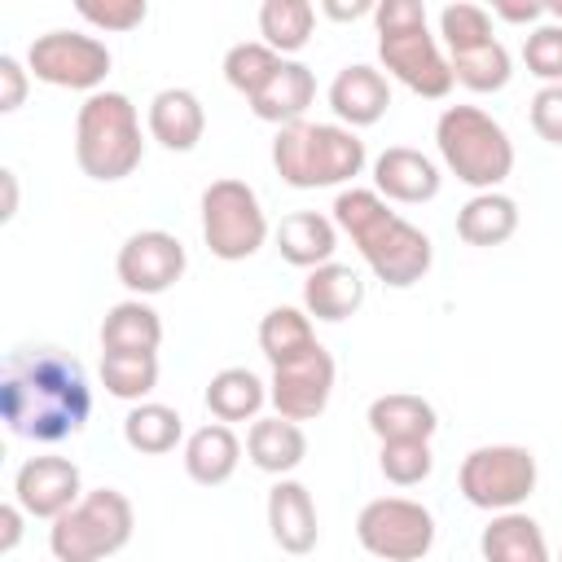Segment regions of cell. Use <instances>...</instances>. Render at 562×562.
<instances>
[{"label": "cell", "instance_id": "13", "mask_svg": "<svg viewBox=\"0 0 562 562\" xmlns=\"http://www.w3.org/2000/svg\"><path fill=\"white\" fill-rule=\"evenodd\" d=\"M334 378H338L334 356L325 347H312L307 356L272 369V378H268V404L285 422H312V417H321L329 408Z\"/></svg>", "mask_w": 562, "mask_h": 562}, {"label": "cell", "instance_id": "32", "mask_svg": "<svg viewBox=\"0 0 562 562\" xmlns=\"http://www.w3.org/2000/svg\"><path fill=\"white\" fill-rule=\"evenodd\" d=\"M101 386L114 400L140 404L158 386V351H101Z\"/></svg>", "mask_w": 562, "mask_h": 562}, {"label": "cell", "instance_id": "18", "mask_svg": "<svg viewBox=\"0 0 562 562\" xmlns=\"http://www.w3.org/2000/svg\"><path fill=\"white\" fill-rule=\"evenodd\" d=\"M145 127H149V140H158L162 149L189 154L206 132V110H202L198 92L162 88V92H154V101L145 110Z\"/></svg>", "mask_w": 562, "mask_h": 562}, {"label": "cell", "instance_id": "45", "mask_svg": "<svg viewBox=\"0 0 562 562\" xmlns=\"http://www.w3.org/2000/svg\"><path fill=\"white\" fill-rule=\"evenodd\" d=\"M0 184H4V211H0V220H13L18 215V176L4 167L0 171Z\"/></svg>", "mask_w": 562, "mask_h": 562}, {"label": "cell", "instance_id": "8", "mask_svg": "<svg viewBox=\"0 0 562 562\" xmlns=\"http://www.w3.org/2000/svg\"><path fill=\"white\" fill-rule=\"evenodd\" d=\"M540 483V465L531 457V448L522 443H483L470 448L461 470H457V487L474 509L487 514H509L518 509Z\"/></svg>", "mask_w": 562, "mask_h": 562}, {"label": "cell", "instance_id": "2", "mask_svg": "<svg viewBox=\"0 0 562 562\" xmlns=\"http://www.w3.org/2000/svg\"><path fill=\"white\" fill-rule=\"evenodd\" d=\"M329 211H334L338 233L351 237V246L360 250V259L369 263V272L382 285L408 290V285H417L430 272L435 241L417 224H408L404 215H395L391 202L378 189H360V184L338 189V198H334Z\"/></svg>", "mask_w": 562, "mask_h": 562}, {"label": "cell", "instance_id": "35", "mask_svg": "<svg viewBox=\"0 0 562 562\" xmlns=\"http://www.w3.org/2000/svg\"><path fill=\"white\" fill-rule=\"evenodd\" d=\"M496 40L492 35V13L483 4H470V0H457V4H443L439 9V44L452 53H465V48H479Z\"/></svg>", "mask_w": 562, "mask_h": 562}, {"label": "cell", "instance_id": "5", "mask_svg": "<svg viewBox=\"0 0 562 562\" xmlns=\"http://www.w3.org/2000/svg\"><path fill=\"white\" fill-rule=\"evenodd\" d=\"M435 145H439L443 167L474 193L501 189L514 171L509 132L479 105H443V114L435 123Z\"/></svg>", "mask_w": 562, "mask_h": 562}, {"label": "cell", "instance_id": "40", "mask_svg": "<svg viewBox=\"0 0 562 562\" xmlns=\"http://www.w3.org/2000/svg\"><path fill=\"white\" fill-rule=\"evenodd\" d=\"M26 83H31V70H26L13 53H0V114L22 110V101H26Z\"/></svg>", "mask_w": 562, "mask_h": 562}, {"label": "cell", "instance_id": "23", "mask_svg": "<svg viewBox=\"0 0 562 562\" xmlns=\"http://www.w3.org/2000/svg\"><path fill=\"white\" fill-rule=\"evenodd\" d=\"M369 430L378 435V443H395V439H435L439 430V413L426 395L413 391H386L369 404L364 413Z\"/></svg>", "mask_w": 562, "mask_h": 562}, {"label": "cell", "instance_id": "36", "mask_svg": "<svg viewBox=\"0 0 562 562\" xmlns=\"http://www.w3.org/2000/svg\"><path fill=\"white\" fill-rule=\"evenodd\" d=\"M378 470L386 483L395 487H417L430 479L435 470V452H430V439H395V443H382L378 448Z\"/></svg>", "mask_w": 562, "mask_h": 562}, {"label": "cell", "instance_id": "17", "mask_svg": "<svg viewBox=\"0 0 562 562\" xmlns=\"http://www.w3.org/2000/svg\"><path fill=\"white\" fill-rule=\"evenodd\" d=\"M325 97H329L334 119L356 132V127H373V123L386 114V105H391V83H386V75H382L378 66L351 61V66H342V70L334 75V83H329Z\"/></svg>", "mask_w": 562, "mask_h": 562}, {"label": "cell", "instance_id": "22", "mask_svg": "<svg viewBox=\"0 0 562 562\" xmlns=\"http://www.w3.org/2000/svg\"><path fill=\"white\" fill-rule=\"evenodd\" d=\"M272 237H277L281 259L307 272L321 263H334V250H338V224L334 215H321V211H290Z\"/></svg>", "mask_w": 562, "mask_h": 562}, {"label": "cell", "instance_id": "26", "mask_svg": "<svg viewBox=\"0 0 562 562\" xmlns=\"http://www.w3.org/2000/svg\"><path fill=\"white\" fill-rule=\"evenodd\" d=\"M202 400H206L211 417L224 422V426H233V422H255V417L263 413V404H268V382H263L255 369H246V364H228V369H220V373L206 382Z\"/></svg>", "mask_w": 562, "mask_h": 562}, {"label": "cell", "instance_id": "21", "mask_svg": "<svg viewBox=\"0 0 562 562\" xmlns=\"http://www.w3.org/2000/svg\"><path fill=\"white\" fill-rule=\"evenodd\" d=\"M246 457L255 470L272 474V479H290L303 457H307V435L299 422H285V417H255L250 430H246Z\"/></svg>", "mask_w": 562, "mask_h": 562}, {"label": "cell", "instance_id": "14", "mask_svg": "<svg viewBox=\"0 0 562 562\" xmlns=\"http://www.w3.org/2000/svg\"><path fill=\"white\" fill-rule=\"evenodd\" d=\"M83 496V474L70 457H26L13 474V501L31 518H61Z\"/></svg>", "mask_w": 562, "mask_h": 562}, {"label": "cell", "instance_id": "44", "mask_svg": "<svg viewBox=\"0 0 562 562\" xmlns=\"http://www.w3.org/2000/svg\"><path fill=\"white\" fill-rule=\"evenodd\" d=\"M325 9V18H334V22H356V18H373V0H351V4H342V0H325L321 4Z\"/></svg>", "mask_w": 562, "mask_h": 562}, {"label": "cell", "instance_id": "6", "mask_svg": "<svg viewBox=\"0 0 562 562\" xmlns=\"http://www.w3.org/2000/svg\"><path fill=\"white\" fill-rule=\"evenodd\" d=\"M136 531V509L119 487H92L48 527V549L57 562H105L127 549Z\"/></svg>", "mask_w": 562, "mask_h": 562}, {"label": "cell", "instance_id": "27", "mask_svg": "<svg viewBox=\"0 0 562 562\" xmlns=\"http://www.w3.org/2000/svg\"><path fill=\"white\" fill-rule=\"evenodd\" d=\"M518 233V202L501 189L492 193H474L461 211H457V237L465 246H479V250H492V246H505L509 237Z\"/></svg>", "mask_w": 562, "mask_h": 562}, {"label": "cell", "instance_id": "38", "mask_svg": "<svg viewBox=\"0 0 562 562\" xmlns=\"http://www.w3.org/2000/svg\"><path fill=\"white\" fill-rule=\"evenodd\" d=\"M75 9L97 31H136L149 18V4L145 0H79Z\"/></svg>", "mask_w": 562, "mask_h": 562}, {"label": "cell", "instance_id": "29", "mask_svg": "<svg viewBox=\"0 0 562 562\" xmlns=\"http://www.w3.org/2000/svg\"><path fill=\"white\" fill-rule=\"evenodd\" d=\"M312 347H321V342H316L312 316H307L303 307L281 303V307H268V312H263V321H259V351L268 356L272 369H281V364L307 356Z\"/></svg>", "mask_w": 562, "mask_h": 562}, {"label": "cell", "instance_id": "11", "mask_svg": "<svg viewBox=\"0 0 562 562\" xmlns=\"http://www.w3.org/2000/svg\"><path fill=\"white\" fill-rule=\"evenodd\" d=\"M378 61L391 79H400L408 92L426 97V101H443L452 92V61L439 44V35H430L426 22L417 26H395V31H378Z\"/></svg>", "mask_w": 562, "mask_h": 562}, {"label": "cell", "instance_id": "46", "mask_svg": "<svg viewBox=\"0 0 562 562\" xmlns=\"http://www.w3.org/2000/svg\"><path fill=\"white\" fill-rule=\"evenodd\" d=\"M549 9V22H562V0H553V4H544Z\"/></svg>", "mask_w": 562, "mask_h": 562}, {"label": "cell", "instance_id": "7", "mask_svg": "<svg viewBox=\"0 0 562 562\" xmlns=\"http://www.w3.org/2000/svg\"><path fill=\"white\" fill-rule=\"evenodd\" d=\"M268 215L255 184L237 176H220L202 189V241L215 259L241 263L268 241Z\"/></svg>", "mask_w": 562, "mask_h": 562}, {"label": "cell", "instance_id": "37", "mask_svg": "<svg viewBox=\"0 0 562 562\" xmlns=\"http://www.w3.org/2000/svg\"><path fill=\"white\" fill-rule=\"evenodd\" d=\"M522 61L540 83H562V22H540L522 40Z\"/></svg>", "mask_w": 562, "mask_h": 562}, {"label": "cell", "instance_id": "1", "mask_svg": "<svg viewBox=\"0 0 562 562\" xmlns=\"http://www.w3.org/2000/svg\"><path fill=\"white\" fill-rule=\"evenodd\" d=\"M0 413L18 439L61 443L92 417V386L75 356L57 347H18L4 356Z\"/></svg>", "mask_w": 562, "mask_h": 562}, {"label": "cell", "instance_id": "16", "mask_svg": "<svg viewBox=\"0 0 562 562\" xmlns=\"http://www.w3.org/2000/svg\"><path fill=\"white\" fill-rule=\"evenodd\" d=\"M268 536L281 553H312L321 540V522H316V501L307 492V483L299 479H277L268 487Z\"/></svg>", "mask_w": 562, "mask_h": 562}, {"label": "cell", "instance_id": "42", "mask_svg": "<svg viewBox=\"0 0 562 562\" xmlns=\"http://www.w3.org/2000/svg\"><path fill=\"white\" fill-rule=\"evenodd\" d=\"M487 13L501 18V22H518V26H540L549 18L544 0H492Z\"/></svg>", "mask_w": 562, "mask_h": 562}, {"label": "cell", "instance_id": "28", "mask_svg": "<svg viewBox=\"0 0 562 562\" xmlns=\"http://www.w3.org/2000/svg\"><path fill=\"white\" fill-rule=\"evenodd\" d=\"M162 316L145 299H123L101 316V351H158Z\"/></svg>", "mask_w": 562, "mask_h": 562}, {"label": "cell", "instance_id": "47", "mask_svg": "<svg viewBox=\"0 0 562 562\" xmlns=\"http://www.w3.org/2000/svg\"><path fill=\"white\" fill-rule=\"evenodd\" d=\"M558 562H562V553H558Z\"/></svg>", "mask_w": 562, "mask_h": 562}, {"label": "cell", "instance_id": "30", "mask_svg": "<svg viewBox=\"0 0 562 562\" xmlns=\"http://www.w3.org/2000/svg\"><path fill=\"white\" fill-rule=\"evenodd\" d=\"M184 439V422L171 404L158 400H140L132 404V413L123 417V443L140 457H162Z\"/></svg>", "mask_w": 562, "mask_h": 562}, {"label": "cell", "instance_id": "4", "mask_svg": "<svg viewBox=\"0 0 562 562\" xmlns=\"http://www.w3.org/2000/svg\"><path fill=\"white\" fill-rule=\"evenodd\" d=\"M364 140L342 123H290L272 136V167L290 189H334L364 171Z\"/></svg>", "mask_w": 562, "mask_h": 562}, {"label": "cell", "instance_id": "33", "mask_svg": "<svg viewBox=\"0 0 562 562\" xmlns=\"http://www.w3.org/2000/svg\"><path fill=\"white\" fill-rule=\"evenodd\" d=\"M452 79L470 92H501L509 79H514V57L501 40H487L479 48H465V53H452Z\"/></svg>", "mask_w": 562, "mask_h": 562}, {"label": "cell", "instance_id": "24", "mask_svg": "<svg viewBox=\"0 0 562 562\" xmlns=\"http://www.w3.org/2000/svg\"><path fill=\"white\" fill-rule=\"evenodd\" d=\"M479 553H483V562H553L540 522L522 509L492 514V522L479 536Z\"/></svg>", "mask_w": 562, "mask_h": 562}, {"label": "cell", "instance_id": "10", "mask_svg": "<svg viewBox=\"0 0 562 562\" xmlns=\"http://www.w3.org/2000/svg\"><path fill=\"white\" fill-rule=\"evenodd\" d=\"M114 57L105 40L83 35V31H44L26 48V70L48 83V88H70V92H101Z\"/></svg>", "mask_w": 562, "mask_h": 562}, {"label": "cell", "instance_id": "20", "mask_svg": "<svg viewBox=\"0 0 562 562\" xmlns=\"http://www.w3.org/2000/svg\"><path fill=\"white\" fill-rule=\"evenodd\" d=\"M360 303H364V277L351 263H321L303 281V312L312 321L338 325V321L356 316Z\"/></svg>", "mask_w": 562, "mask_h": 562}, {"label": "cell", "instance_id": "9", "mask_svg": "<svg viewBox=\"0 0 562 562\" xmlns=\"http://www.w3.org/2000/svg\"><path fill=\"white\" fill-rule=\"evenodd\" d=\"M356 540L382 562H422L435 549V514L408 496H373L356 514Z\"/></svg>", "mask_w": 562, "mask_h": 562}, {"label": "cell", "instance_id": "25", "mask_svg": "<svg viewBox=\"0 0 562 562\" xmlns=\"http://www.w3.org/2000/svg\"><path fill=\"white\" fill-rule=\"evenodd\" d=\"M241 461V439L224 422H206L184 439V474L202 487H220L237 474Z\"/></svg>", "mask_w": 562, "mask_h": 562}, {"label": "cell", "instance_id": "19", "mask_svg": "<svg viewBox=\"0 0 562 562\" xmlns=\"http://www.w3.org/2000/svg\"><path fill=\"white\" fill-rule=\"evenodd\" d=\"M312 101H316V75L303 61L285 57L281 70L250 97V114L272 127H290V123H303Z\"/></svg>", "mask_w": 562, "mask_h": 562}, {"label": "cell", "instance_id": "12", "mask_svg": "<svg viewBox=\"0 0 562 562\" xmlns=\"http://www.w3.org/2000/svg\"><path fill=\"white\" fill-rule=\"evenodd\" d=\"M184 268H189L184 241L167 228H140L114 255V272L132 290V299H149V294L171 290L184 277Z\"/></svg>", "mask_w": 562, "mask_h": 562}, {"label": "cell", "instance_id": "41", "mask_svg": "<svg viewBox=\"0 0 562 562\" xmlns=\"http://www.w3.org/2000/svg\"><path fill=\"white\" fill-rule=\"evenodd\" d=\"M417 22H426V4L422 0H378V9H373V26L378 31L417 26Z\"/></svg>", "mask_w": 562, "mask_h": 562}, {"label": "cell", "instance_id": "15", "mask_svg": "<svg viewBox=\"0 0 562 562\" xmlns=\"http://www.w3.org/2000/svg\"><path fill=\"white\" fill-rule=\"evenodd\" d=\"M443 176H439V162L413 145H386L378 158H373V189L386 198V202H400V206H417V202H430L439 193Z\"/></svg>", "mask_w": 562, "mask_h": 562}, {"label": "cell", "instance_id": "39", "mask_svg": "<svg viewBox=\"0 0 562 562\" xmlns=\"http://www.w3.org/2000/svg\"><path fill=\"white\" fill-rule=\"evenodd\" d=\"M531 127L540 140L562 145V83H540L531 97Z\"/></svg>", "mask_w": 562, "mask_h": 562}, {"label": "cell", "instance_id": "31", "mask_svg": "<svg viewBox=\"0 0 562 562\" xmlns=\"http://www.w3.org/2000/svg\"><path fill=\"white\" fill-rule=\"evenodd\" d=\"M312 26H316V4H307V0H263L259 4V35L281 57L307 48Z\"/></svg>", "mask_w": 562, "mask_h": 562}, {"label": "cell", "instance_id": "3", "mask_svg": "<svg viewBox=\"0 0 562 562\" xmlns=\"http://www.w3.org/2000/svg\"><path fill=\"white\" fill-rule=\"evenodd\" d=\"M145 158V136H140V110L132 105L127 92H92L83 97L75 114V162L88 180L114 184L127 180Z\"/></svg>", "mask_w": 562, "mask_h": 562}, {"label": "cell", "instance_id": "34", "mask_svg": "<svg viewBox=\"0 0 562 562\" xmlns=\"http://www.w3.org/2000/svg\"><path fill=\"white\" fill-rule=\"evenodd\" d=\"M281 53H272L263 40H241V44H233L228 53H224V79H228V88L233 92H241L246 101L281 70Z\"/></svg>", "mask_w": 562, "mask_h": 562}, {"label": "cell", "instance_id": "43", "mask_svg": "<svg viewBox=\"0 0 562 562\" xmlns=\"http://www.w3.org/2000/svg\"><path fill=\"white\" fill-rule=\"evenodd\" d=\"M22 518H31L18 501H4L0 505V553H13L18 540H22Z\"/></svg>", "mask_w": 562, "mask_h": 562}]
</instances>
